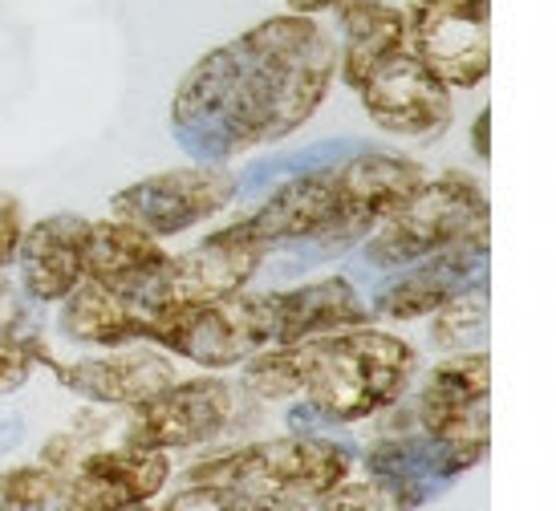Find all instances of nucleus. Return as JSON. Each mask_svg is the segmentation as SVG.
<instances>
[{
	"mask_svg": "<svg viewBox=\"0 0 556 511\" xmlns=\"http://www.w3.org/2000/svg\"><path fill=\"white\" fill-rule=\"evenodd\" d=\"M264 256H268L264 244H256L240 223H228L224 232L207 235L200 248L167 256L139 289H130V296H139L142 305L159 312L200 309V305L240 293L264 264Z\"/></svg>",
	"mask_w": 556,
	"mask_h": 511,
	"instance_id": "6",
	"label": "nucleus"
},
{
	"mask_svg": "<svg viewBox=\"0 0 556 511\" xmlns=\"http://www.w3.org/2000/svg\"><path fill=\"white\" fill-rule=\"evenodd\" d=\"M488 4L492 0H410L402 9L406 49L447 86L471 90L488 78Z\"/></svg>",
	"mask_w": 556,
	"mask_h": 511,
	"instance_id": "7",
	"label": "nucleus"
},
{
	"mask_svg": "<svg viewBox=\"0 0 556 511\" xmlns=\"http://www.w3.org/2000/svg\"><path fill=\"white\" fill-rule=\"evenodd\" d=\"M427 183V170L415 158L402 155H354L345 163H333V228L321 240V248L338 252L357 244L362 235H370L387 216H394L402 203Z\"/></svg>",
	"mask_w": 556,
	"mask_h": 511,
	"instance_id": "11",
	"label": "nucleus"
},
{
	"mask_svg": "<svg viewBox=\"0 0 556 511\" xmlns=\"http://www.w3.org/2000/svg\"><path fill=\"white\" fill-rule=\"evenodd\" d=\"M293 394H305L309 406L329 422L374 419L402 398L415 373V349L394 333L370 325L338 329L321 337L285 345Z\"/></svg>",
	"mask_w": 556,
	"mask_h": 511,
	"instance_id": "2",
	"label": "nucleus"
},
{
	"mask_svg": "<svg viewBox=\"0 0 556 511\" xmlns=\"http://www.w3.org/2000/svg\"><path fill=\"white\" fill-rule=\"evenodd\" d=\"M357 93L374 126L399 139H439L455 114L451 86L406 46L374 65Z\"/></svg>",
	"mask_w": 556,
	"mask_h": 511,
	"instance_id": "9",
	"label": "nucleus"
},
{
	"mask_svg": "<svg viewBox=\"0 0 556 511\" xmlns=\"http://www.w3.org/2000/svg\"><path fill=\"white\" fill-rule=\"evenodd\" d=\"M488 228L492 219L479 183L459 170H447L439 179H427L394 216L374 228L366 240V260L374 268H410Z\"/></svg>",
	"mask_w": 556,
	"mask_h": 511,
	"instance_id": "4",
	"label": "nucleus"
},
{
	"mask_svg": "<svg viewBox=\"0 0 556 511\" xmlns=\"http://www.w3.org/2000/svg\"><path fill=\"white\" fill-rule=\"evenodd\" d=\"M236 491L228 487H203V483H187V491L163 503V511H232Z\"/></svg>",
	"mask_w": 556,
	"mask_h": 511,
	"instance_id": "26",
	"label": "nucleus"
},
{
	"mask_svg": "<svg viewBox=\"0 0 556 511\" xmlns=\"http://www.w3.org/2000/svg\"><path fill=\"white\" fill-rule=\"evenodd\" d=\"M338 21L345 46L338 53V69L345 86H362L378 62H387L390 53L406 46V25H402V9L390 0H338Z\"/></svg>",
	"mask_w": 556,
	"mask_h": 511,
	"instance_id": "20",
	"label": "nucleus"
},
{
	"mask_svg": "<svg viewBox=\"0 0 556 511\" xmlns=\"http://www.w3.org/2000/svg\"><path fill=\"white\" fill-rule=\"evenodd\" d=\"M232 200H236V179L228 170L175 167L123 187L110 200V212H114V219L130 223V228L163 240V235L187 232V228H195L203 219H212Z\"/></svg>",
	"mask_w": 556,
	"mask_h": 511,
	"instance_id": "8",
	"label": "nucleus"
},
{
	"mask_svg": "<svg viewBox=\"0 0 556 511\" xmlns=\"http://www.w3.org/2000/svg\"><path fill=\"white\" fill-rule=\"evenodd\" d=\"M488 389L492 361L488 354H451L439 361L418 394V426L439 455L443 480L471 471L488 450Z\"/></svg>",
	"mask_w": 556,
	"mask_h": 511,
	"instance_id": "5",
	"label": "nucleus"
},
{
	"mask_svg": "<svg viewBox=\"0 0 556 511\" xmlns=\"http://www.w3.org/2000/svg\"><path fill=\"white\" fill-rule=\"evenodd\" d=\"M86 232L90 219L81 216H49L25 228L16 260L33 301H65L86 280Z\"/></svg>",
	"mask_w": 556,
	"mask_h": 511,
	"instance_id": "18",
	"label": "nucleus"
},
{
	"mask_svg": "<svg viewBox=\"0 0 556 511\" xmlns=\"http://www.w3.org/2000/svg\"><path fill=\"white\" fill-rule=\"evenodd\" d=\"M268 345H277L273 293H232L224 301L179 312L163 349L191 357L207 370H224V366L248 361Z\"/></svg>",
	"mask_w": 556,
	"mask_h": 511,
	"instance_id": "10",
	"label": "nucleus"
},
{
	"mask_svg": "<svg viewBox=\"0 0 556 511\" xmlns=\"http://www.w3.org/2000/svg\"><path fill=\"white\" fill-rule=\"evenodd\" d=\"M58 487L62 475L53 467H9L0 471V511H46Z\"/></svg>",
	"mask_w": 556,
	"mask_h": 511,
	"instance_id": "24",
	"label": "nucleus"
},
{
	"mask_svg": "<svg viewBox=\"0 0 556 511\" xmlns=\"http://www.w3.org/2000/svg\"><path fill=\"white\" fill-rule=\"evenodd\" d=\"M25 235V212H21V200L0 191V268L16 260V244Z\"/></svg>",
	"mask_w": 556,
	"mask_h": 511,
	"instance_id": "27",
	"label": "nucleus"
},
{
	"mask_svg": "<svg viewBox=\"0 0 556 511\" xmlns=\"http://www.w3.org/2000/svg\"><path fill=\"white\" fill-rule=\"evenodd\" d=\"M338 74V46L309 13L268 16L203 53L170 98V130L191 155L232 158L309 123Z\"/></svg>",
	"mask_w": 556,
	"mask_h": 511,
	"instance_id": "1",
	"label": "nucleus"
},
{
	"mask_svg": "<svg viewBox=\"0 0 556 511\" xmlns=\"http://www.w3.org/2000/svg\"><path fill=\"white\" fill-rule=\"evenodd\" d=\"M289 4V13H321V9H333L338 0H285Z\"/></svg>",
	"mask_w": 556,
	"mask_h": 511,
	"instance_id": "30",
	"label": "nucleus"
},
{
	"mask_svg": "<svg viewBox=\"0 0 556 511\" xmlns=\"http://www.w3.org/2000/svg\"><path fill=\"white\" fill-rule=\"evenodd\" d=\"M232 511H309L301 499H268V496H240L236 491Z\"/></svg>",
	"mask_w": 556,
	"mask_h": 511,
	"instance_id": "28",
	"label": "nucleus"
},
{
	"mask_svg": "<svg viewBox=\"0 0 556 511\" xmlns=\"http://www.w3.org/2000/svg\"><path fill=\"white\" fill-rule=\"evenodd\" d=\"M488 260V232L467 235L451 248L434 252L427 260L410 264V272H402L394 284H387L378 293L374 309L390 317V321H415L427 312L443 309L451 296L464 293L467 284L476 280V272Z\"/></svg>",
	"mask_w": 556,
	"mask_h": 511,
	"instance_id": "15",
	"label": "nucleus"
},
{
	"mask_svg": "<svg viewBox=\"0 0 556 511\" xmlns=\"http://www.w3.org/2000/svg\"><path fill=\"white\" fill-rule=\"evenodd\" d=\"M118 511H151L147 503H135V508H118Z\"/></svg>",
	"mask_w": 556,
	"mask_h": 511,
	"instance_id": "31",
	"label": "nucleus"
},
{
	"mask_svg": "<svg viewBox=\"0 0 556 511\" xmlns=\"http://www.w3.org/2000/svg\"><path fill=\"white\" fill-rule=\"evenodd\" d=\"M167 480V450H93L70 467L58 496H62V511H118L151 503Z\"/></svg>",
	"mask_w": 556,
	"mask_h": 511,
	"instance_id": "13",
	"label": "nucleus"
},
{
	"mask_svg": "<svg viewBox=\"0 0 556 511\" xmlns=\"http://www.w3.org/2000/svg\"><path fill=\"white\" fill-rule=\"evenodd\" d=\"M46 366H53L58 382L81 398L102 406H130V410L175 382V361L155 349L86 357V361H70V366H58L53 357H46Z\"/></svg>",
	"mask_w": 556,
	"mask_h": 511,
	"instance_id": "17",
	"label": "nucleus"
},
{
	"mask_svg": "<svg viewBox=\"0 0 556 511\" xmlns=\"http://www.w3.org/2000/svg\"><path fill=\"white\" fill-rule=\"evenodd\" d=\"M350 450L317 438V434H289L268 443H248L228 455H216L207 463L191 467L187 483L203 487H228L240 496H268V499H317L338 480L350 475Z\"/></svg>",
	"mask_w": 556,
	"mask_h": 511,
	"instance_id": "3",
	"label": "nucleus"
},
{
	"mask_svg": "<svg viewBox=\"0 0 556 511\" xmlns=\"http://www.w3.org/2000/svg\"><path fill=\"white\" fill-rule=\"evenodd\" d=\"M333 167L305 170L289 183H280L252 216L236 219L256 244L277 248V244H296V240H317L321 244L333 228Z\"/></svg>",
	"mask_w": 556,
	"mask_h": 511,
	"instance_id": "16",
	"label": "nucleus"
},
{
	"mask_svg": "<svg viewBox=\"0 0 556 511\" xmlns=\"http://www.w3.org/2000/svg\"><path fill=\"white\" fill-rule=\"evenodd\" d=\"M273 321H277V345H293L338 329L370 325V309L362 305L357 289L345 277H325L289 293H273Z\"/></svg>",
	"mask_w": 556,
	"mask_h": 511,
	"instance_id": "19",
	"label": "nucleus"
},
{
	"mask_svg": "<svg viewBox=\"0 0 556 511\" xmlns=\"http://www.w3.org/2000/svg\"><path fill=\"white\" fill-rule=\"evenodd\" d=\"M236 410V394L219 378H191L170 382L155 398L135 406L126 426V447L139 450H179L216 438Z\"/></svg>",
	"mask_w": 556,
	"mask_h": 511,
	"instance_id": "12",
	"label": "nucleus"
},
{
	"mask_svg": "<svg viewBox=\"0 0 556 511\" xmlns=\"http://www.w3.org/2000/svg\"><path fill=\"white\" fill-rule=\"evenodd\" d=\"M434 329H431V341L439 349H451V354H459L464 345L483 333L488 325V284H467L464 293H455L443 305V309H434Z\"/></svg>",
	"mask_w": 556,
	"mask_h": 511,
	"instance_id": "23",
	"label": "nucleus"
},
{
	"mask_svg": "<svg viewBox=\"0 0 556 511\" xmlns=\"http://www.w3.org/2000/svg\"><path fill=\"white\" fill-rule=\"evenodd\" d=\"M179 312L184 309L159 312L151 305H142L139 296L81 280L78 289L65 296L62 329L74 341H90V345H130V341L167 345Z\"/></svg>",
	"mask_w": 556,
	"mask_h": 511,
	"instance_id": "14",
	"label": "nucleus"
},
{
	"mask_svg": "<svg viewBox=\"0 0 556 511\" xmlns=\"http://www.w3.org/2000/svg\"><path fill=\"white\" fill-rule=\"evenodd\" d=\"M427 491L422 487H406V483L390 480H338L329 491L317 496V511H415L422 508Z\"/></svg>",
	"mask_w": 556,
	"mask_h": 511,
	"instance_id": "22",
	"label": "nucleus"
},
{
	"mask_svg": "<svg viewBox=\"0 0 556 511\" xmlns=\"http://www.w3.org/2000/svg\"><path fill=\"white\" fill-rule=\"evenodd\" d=\"M37 357L46 361V349L37 337H25V333H4L0 337V394H13L29 382Z\"/></svg>",
	"mask_w": 556,
	"mask_h": 511,
	"instance_id": "25",
	"label": "nucleus"
},
{
	"mask_svg": "<svg viewBox=\"0 0 556 511\" xmlns=\"http://www.w3.org/2000/svg\"><path fill=\"white\" fill-rule=\"evenodd\" d=\"M488 135H492V114H488V110H479L476 126H471V151H476L479 158L492 155V142H488Z\"/></svg>",
	"mask_w": 556,
	"mask_h": 511,
	"instance_id": "29",
	"label": "nucleus"
},
{
	"mask_svg": "<svg viewBox=\"0 0 556 511\" xmlns=\"http://www.w3.org/2000/svg\"><path fill=\"white\" fill-rule=\"evenodd\" d=\"M163 260H167V252L155 235L139 232L123 219H102V223H90V232H86V280L93 284L130 293Z\"/></svg>",
	"mask_w": 556,
	"mask_h": 511,
	"instance_id": "21",
	"label": "nucleus"
}]
</instances>
